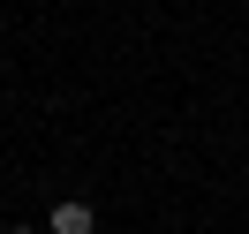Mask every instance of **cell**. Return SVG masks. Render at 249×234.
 Masks as SVG:
<instances>
[{
  "instance_id": "obj_1",
  "label": "cell",
  "mask_w": 249,
  "mask_h": 234,
  "mask_svg": "<svg viewBox=\"0 0 249 234\" xmlns=\"http://www.w3.org/2000/svg\"><path fill=\"white\" fill-rule=\"evenodd\" d=\"M46 234H98V212H91L83 197H61V204L46 212Z\"/></svg>"
},
{
  "instance_id": "obj_2",
  "label": "cell",
  "mask_w": 249,
  "mask_h": 234,
  "mask_svg": "<svg viewBox=\"0 0 249 234\" xmlns=\"http://www.w3.org/2000/svg\"><path fill=\"white\" fill-rule=\"evenodd\" d=\"M8 234H38V227H23V219H16V227H8Z\"/></svg>"
}]
</instances>
